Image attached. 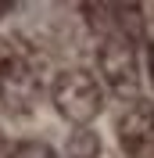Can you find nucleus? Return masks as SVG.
<instances>
[{
    "label": "nucleus",
    "mask_w": 154,
    "mask_h": 158,
    "mask_svg": "<svg viewBox=\"0 0 154 158\" xmlns=\"http://www.w3.org/2000/svg\"><path fill=\"white\" fill-rule=\"evenodd\" d=\"M147 69H151V83H154V43H147Z\"/></svg>",
    "instance_id": "8"
},
{
    "label": "nucleus",
    "mask_w": 154,
    "mask_h": 158,
    "mask_svg": "<svg viewBox=\"0 0 154 158\" xmlns=\"http://www.w3.org/2000/svg\"><path fill=\"white\" fill-rule=\"evenodd\" d=\"M65 158H100V133L90 126L72 129V137L65 144Z\"/></svg>",
    "instance_id": "6"
},
{
    "label": "nucleus",
    "mask_w": 154,
    "mask_h": 158,
    "mask_svg": "<svg viewBox=\"0 0 154 158\" xmlns=\"http://www.w3.org/2000/svg\"><path fill=\"white\" fill-rule=\"evenodd\" d=\"M50 101H54V111L65 122L83 129L104 111V86L86 69H65L50 83Z\"/></svg>",
    "instance_id": "1"
},
{
    "label": "nucleus",
    "mask_w": 154,
    "mask_h": 158,
    "mask_svg": "<svg viewBox=\"0 0 154 158\" xmlns=\"http://www.w3.org/2000/svg\"><path fill=\"white\" fill-rule=\"evenodd\" d=\"M0 101L14 111H25L36 101V72L7 40H0Z\"/></svg>",
    "instance_id": "3"
},
{
    "label": "nucleus",
    "mask_w": 154,
    "mask_h": 158,
    "mask_svg": "<svg viewBox=\"0 0 154 158\" xmlns=\"http://www.w3.org/2000/svg\"><path fill=\"white\" fill-rule=\"evenodd\" d=\"M11 158H61L47 140H22L11 148Z\"/></svg>",
    "instance_id": "7"
},
{
    "label": "nucleus",
    "mask_w": 154,
    "mask_h": 158,
    "mask_svg": "<svg viewBox=\"0 0 154 158\" xmlns=\"http://www.w3.org/2000/svg\"><path fill=\"white\" fill-rule=\"evenodd\" d=\"M115 7V32L125 36L129 43H147V25H144V7L140 4H111Z\"/></svg>",
    "instance_id": "5"
},
{
    "label": "nucleus",
    "mask_w": 154,
    "mask_h": 158,
    "mask_svg": "<svg viewBox=\"0 0 154 158\" xmlns=\"http://www.w3.org/2000/svg\"><path fill=\"white\" fill-rule=\"evenodd\" d=\"M115 129H118V144H122L125 158L151 155V148H154V104L144 101V97L125 104V111L118 115Z\"/></svg>",
    "instance_id": "4"
},
{
    "label": "nucleus",
    "mask_w": 154,
    "mask_h": 158,
    "mask_svg": "<svg viewBox=\"0 0 154 158\" xmlns=\"http://www.w3.org/2000/svg\"><path fill=\"white\" fill-rule=\"evenodd\" d=\"M97 69L104 86L115 94L118 101L133 104L140 101V58H136V43L125 36H107L97 43Z\"/></svg>",
    "instance_id": "2"
}]
</instances>
